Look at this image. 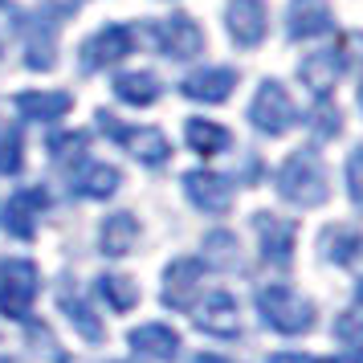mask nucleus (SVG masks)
Wrapping results in <instances>:
<instances>
[{"instance_id": "nucleus-1", "label": "nucleus", "mask_w": 363, "mask_h": 363, "mask_svg": "<svg viewBox=\"0 0 363 363\" xmlns=\"http://www.w3.org/2000/svg\"><path fill=\"white\" fill-rule=\"evenodd\" d=\"M278 192L286 200H294L302 208H314L327 200V172L318 164V155L311 151H294L278 172Z\"/></svg>"}, {"instance_id": "nucleus-2", "label": "nucleus", "mask_w": 363, "mask_h": 363, "mask_svg": "<svg viewBox=\"0 0 363 363\" xmlns=\"http://www.w3.org/2000/svg\"><path fill=\"white\" fill-rule=\"evenodd\" d=\"M257 311L281 335H298V330H306L314 323V306L306 298H298L294 290H286V286H265V290H257Z\"/></svg>"}, {"instance_id": "nucleus-3", "label": "nucleus", "mask_w": 363, "mask_h": 363, "mask_svg": "<svg viewBox=\"0 0 363 363\" xmlns=\"http://www.w3.org/2000/svg\"><path fill=\"white\" fill-rule=\"evenodd\" d=\"M37 265L25 262V257H13V262L0 265V311L9 318L25 323L29 311H33V298H37Z\"/></svg>"}, {"instance_id": "nucleus-4", "label": "nucleus", "mask_w": 363, "mask_h": 363, "mask_svg": "<svg viewBox=\"0 0 363 363\" xmlns=\"http://www.w3.org/2000/svg\"><path fill=\"white\" fill-rule=\"evenodd\" d=\"M102 131L115 135L123 147L131 151V155H139L143 164H164L167 155H172V143H167L164 131H155V127H127V123H118V118L111 115H99Z\"/></svg>"}, {"instance_id": "nucleus-5", "label": "nucleus", "mask_w": 363, "mask_h": 363, "mask_svg": "<svg viewBox=\"0 0 363 363\" xmlns=\"http://www.w3.org/2000/svg\"><path fill=\"white\" fill-rule=\"evenodd\" d=\"M249 118H253V127L265 135H281L290 123H294V102L286 94V86L281 82H262L257 90V99L249 106Z\"/></svg>"}, {"instance_id": "nucleus-6", "label": "nucleus", "mask_w": 363, "mask_h": 363, "mask_svg": "<svg viewBox=\"0 0 363 363\" xmlns=\"http://www.w3.org/2000/svg\"><path fill=\"white\" fill-rule=\"evenodd\" d=\"M45 204H50V196L41 188H21V192H13L9 204H4V229L13 233V237H21V241H29L37 233V220L45 213Z\"/></svg>"}, {"instance_id": "nucleus-7", "label": "nucleus", "mask_w": 363, "mask_h": 363, "mask_svg": "<svg viewBox=\"0 0 363 363\" xmlns=\"http://www.w3.org/2000/svg\"><path fill=\"white\" fill-rule=\"evenodd\" d=\"M131 45H135V37H131L127 25H106V29H99V33L82 45V62H86V69L111 66V62H123V57L131 53Z\"/></svg>"}, {"instance_id": "nucleus-8", "label": "nucleus", "mask_w": 363, "mask_h": 363, "mask_svg": "<svg viewBox=\"0 0 363 363\" xmlns=\"http://www.w3.org/2000/svg\"><path fill=\"white\" fill-rule=\"evenodd\" d=\"M155 41H160V50L172 53V57H180V62H188V57H196L200 50H204V33L196 29V21L192 17H167L155 25Z\"/></svg>"}, {"instance_id": "nucleus-9", "label": "nucleus", "mask_w": 363, "mask_h": 363, "mask_svg": "<svg viewBox=\"0 0 363 363\" xmlns=\"http://www.w3.org/2000/svg\"><path fill=\"white\" fill-rule=\"evenodd\" d=\"M184 188H188V196H192L196 208H204V213H229L233 184L225 176H216V172H188Z\"/></svg>"}, {"instance_id": "nucleus-10", "label": "nucleus", "mask_w": 363, "mask_h": 363, "mask_svg": "<svg viewBox=\"0 0 363 363\" xmlns=\"http://www.w3.org/2000/svg\"><path fill=\"white\" fill-rule=\"evenodd\" d=\"M200 278H204V265L196 257H180V262L167 265V290H164V302L167 306H176V311H188L192 306V294L200 290Z\"/></svg>"}, {"instance_id": "nucleus-11", "label": "nucleus", "mask_w": 363, "mask_h": 363, "mask_svg": "<svg viewBox=\"0 0 363 363\" xmlns=\"http://www.w3.org/2000/svg\"><path fill=\"white\" fill-rule=\"evenodd\" d=\"M229 33L237 45L253 50L257 41L265 37V4L262 0H229Z\"/></svg>"}, {"instance_id": "nucleus-12", "label": "nucleus", "mask_w": 363, "mask_h": 363, "mask_svg": "<svg viewBox=\"0 0 363 363\" xmlns=\"http://www.w3.org/2000/svg\"><path fill=\"white\" fill-rule=\"evenodd\" d=\"M196 327L208 335H237V298L229 290H213L204 298V306L196 311Z\"/></svg>"}, {"instance_id": "nucleus-13", "label": "nucleus", "mask_w": 363, "mask_h": 363, "mask_svg": "<svg viewBox=\"0 0 363 363\" xmlns=\"http://www.w3.org/2000/svg\"><path fill=\"white\" fill-rule=\"evenodd\" d=\"M233 86H237V74L233 69H196V74H188L184 78V94L196 102H225L233 94Z\"/></svg>"}, {"instance_id": "nucleus-14", "label": "nucleus", "mask_w": 363, "mask_h": 363, "mask_svg": "<svg viewBox=\"0 0 363 363\" xmlns=\"http://www.w3.org/2000/svg\"><path fill=\"white\" fill-rule=\"evenodd\" d=\"M330 4L327 0H290V13H286V25H290V37H314L330 29Z\"/></svg>"}, {"instance_id": "nucleus-15", "label": "nucleus", "mask_w": 363, "mask_h": 363, "mask_svg": "<svg viewBox=\"0 0 363 363\" xmlns=\"http://www.w3.org/2000/svg\"><path fill=\"white\" fill-rule=\"evenodd\" d=\"M69 106H74V99H69L66 90H25V94H17L21 115L41 118V123H53V118L69 115Z\"/></svg>"}, {"instance_id": "nucleus-16", "label": "nucleus", "mask_w": 363, "mask_h": 363, "mask_svg": "<svg viewBox=\"0 0 363 363\" xmlns=\"http://www.w3.org/2000/svg\"><path fill=\"white\" fill-rule=\"evenodd\" d=\"M131 347L139 355H151V359H172L180 351V335L164 323H143V327L131 330Z\"/></svg>"}, {"instance_id": "nucleus-17", "label": "nucleus", "mask_w": 363, "mask_h": 363, "mask_svg": "<svg viewBox=\"0 0 363 363\" xmlns=\"http://www.w3.org/2000/svg\"><path fill=\"white\" fill-rule=\"evenodd\" d=\"M257 237H262V253L269 262H290L294 253V225L281 216H257Z\"/></svg>"}, {"instance_id": "nucleus-18", "label": "nucleus", "mask_w": 363, "mask_h": 363, "mask_svg": "<svg viewBox=\"0 0 363 363\" xmlns=\"http://www.w3.org/2000/svg\"><path fill=\"white\" fill-rule=\"evenodd\" d=\"M343 53H335V50H327V53H314V57H306L302 62V82L311 86L314 94H327V90H335V82H339V74H343Z\"/></svg>"}, {"instance_id": "nucleus-19", "label": "nucleus", "mask_w": 363, "mask_h": 363, "mask_svg": "<svg viewBox=\"0 0 363 363\" xmlns=\"http://www.w3.org/2000/svg\"><path fill=\"white\" fill-rule=\"evenodd\" d=\"M135 237H139L135 216L115 213L111 220H102V249H106V257H123V253L135 245Z\"/></svg>"}, {"instance_id": "nucleus-20", "label": "nucleus", "mask_w": 363, "mask_h": 363, "mask_svg": "<svg viewBox=\"0 0 363 363\" xmlns=\"http://www.w3.org/2000/svg\"><path fill=\"white\" fill-rule=\"evenodd\" d=\"M115 94L127 106H151L160 99V78L155 74H123V78H115Z\"/></svg>"}, {"instance_id": "nucleus-21", "label": "nucleus", "mask_w": 363, "mask_h": 363, "mask_svg": "<svg viewBox=\"0 0 363 363\" xmlns=\"http://www.w3.org/2000/svg\"><path fill=\"white\" fill-rule=\"evenodd\" d=\"M188 147L196 151V155H216V151L229 147V131L220 127V123H204V118H192L188 123Z\"/></svg>"}, {"instance_id": "nucleus-22", "label": "nucleus", "mask_w": 363, "mask_h": 363, "mask_svg": "<svg viewBox=\"0 0 363 363\" xmlns=\"http://www.w3.org/2000/svg\"><path fill=\"white\" fill-rule=\"evenodd\" d=\"M323 253H327L330 262H355L363 253V233L355 229H343V225H335V229L323 233Z\"/></svg>"}, {"instance_id": "nucleus-23", "label": "nucleus", "mask_w": 363, "mask_h": 363, "mask_svg": "<svg viewBox=\"0 0 363 363\" xmlns=\"http://www.w3.org/2000/svg\"><path fill=\"white\" fill-rule=\"evenodd\" d=\"M99 294L115 306V311H131L135 302H139V290H135L131 278H123V274H102L99 278Z\"/></svg>"}, {"instance_id": "nucleus-24", "label": "nucleus", "mask_w": 363, "mask_h": 363, "mask_svg": "<svg viewBox=\"0 0 363 363\" xmlns=\"http://www.w3.org/2000/svg\"><path fill=\"white\" fill-rule=\"evenodd\" d=\"M118 188V172L106 164H90L78 176V192H86V196H115Z\"/></svg>"}, {"instance_id": "nucleus-25", "label": "nucleus", "mask_w": 363, "mask_h": 363, "mask_svg": "<svg viewBox=\"0 0 363 363\" xmlns=\"http://www.w3.org/2000/svg\"><path fill=\"white\" fill-rule=\"evenodd\" d=\"M62 311H66L69 318H74V327L82 330V339H90V343H99V339H102L99 314L90 311V306H86V302H82L78 294H62Z\"/></svg>"}, {"instance_id": "nucleus-26", "label": "nucleus", "mask_w": 363, "mask_h": 363, "mask_svg": "<svg viewBox=\"0 0 363 363\" xmlns=\"http://www.w3.org/2000/svg\"><path fill=\"white\" fill-rule=\"evenodd\" d=\"M204 253H208V265H216V269H233L237 265V237L233 233H213L208 241H204Z\"/></svg>"}, {"instance_id": "nucleus-27", "label": "nucleus", "mask_w": 363, "mask_h": 363, "mask_svg": "<svg viewBox=\"0 0 363 363\" xmlns=\"http://www.w3.org/2000/svg\"><path fill=\"white\" fill-rule=\"evenodd\" d=\"M21 160H25V151H21V131L0 127V172H4V176H17Z\"/></svg>"}, {"instance_id": "nucleus-28", "label": "nucleus", "mask_w": 363, "mask_h": 363, "mask_svg": "<svg viewBox=\"0 0 363 363\" xmlns=\"http://www.w3.org/2000/svg\"><path fill=\"white\" fill-rule=\"evenodd\" d=\"M347 188H351V200L363 208V147H355L347 160Z\"/></svg>"}, {"instance_id": "nucleus-29", "label": "nucleus", "mask_w": 363, "mask_h": 363, "mask_svg": "<svg viewBox=\"0 0 363 363\" xmlns=\"http://www.w3.org/2000/svg\"><path fill=\"white\" fill-rule=\"evenodd\" d=\"M314 131L323 135V139H330V135H339V111H335L330 102H323V106L314 111Z\"/></svg>"}, {"instance_id": "nucleus-30", "label": "nucleus", "mask_w": 363, "mask_h": 363, "mask_svg": "<svg viewBox=\"0 0 363 363\" xmlns=\"http://www.w3.org/2000/svg\"><path fill=\"white\" fill-rule=\"evenodd\" d=\"M82 147H86V135H62V139H53V160H74Z\"/></svg>"}, {"instance_id": "nucleus-31", "label": "nucleus", "mask_w": 363, "mask_h": 363, "mask_svg": "<svg viewBox=\"0 0 363 363\" xmlns=\"http://www.w3.org/2000/svg\"><path fill=\"white\" fill-rule=\"evenodd\" d=\"M269 363H318L314 355H298V351H278Z\"/></svg>"}, {"instance_id": "nucleus-32", "label": "nucleus", "mask_w": 363, "mask_h": 363, "mask_svg": "<svg viewBox=\"0 0 363 363\" xmlns=\"http://www.w3.org/2000/svg\"><path fill=\"white\" fill-rule=\"evenodd\" d=\"M196 363H229V359H225V355H200Z\"/></svg>"}, {"instance_id": "nucleus-33", "label": "nucleus", "mask_w": 363, "mask_h": 363, "mask_svg": "<svg viewBox=\"0 0 363 363\" xmlns=\"http://www.w3.org/2000/svg\"><path fill=\"white\" fill-rule=\"evenodd\" d=\"M335 363H363V359H359V355H339Z\"/></svg>"}, {"instance_id": "nucleus-34", "label": "nucleus", "mask_w": 363, "mask_h": 363, "mask_svg": "<svg viewBox=\"0 0 363 363\" xmlns=\"http://www.w3.org/2000/svg\"><path fill=\"white\" fill-rule=\"evenodd\" d=\"M0 363H17V359H0Z\"/></svg>"}, {"instance_id": "nucleus-35", "label": "nucleus", "mask_w": 363, "mask_h": 363, "mask_svg": "<svg viewBox=\"0 0 363 363\" xmlns=\"http://www.w3.org/2000/svg\"><path fill=\"white\" fill-rule=\"evenodd\" d=\"M359 302H363V286H359Z\"/></svg>"}, {"instance_id": "nucleus-36", "label": "nucleus", "mask_w": 363, "mask_h": 363, "mask_svg": "<svg viewBox=\"0 0 363 363\" xmlns=\"http://www.w3.org/2000/svg\"><path fill=\"white\" fill-rule=\"evenodd\" d=\"M359 106H363V90H359Z\"/></svg>"}]
</instances>
